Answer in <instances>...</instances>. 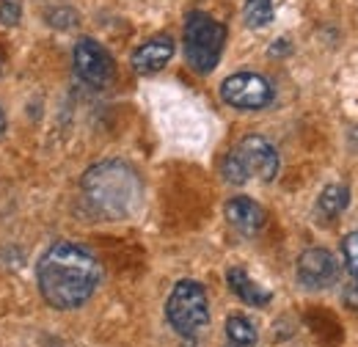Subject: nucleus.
Masks as SVG:
<instances>
[{"label":"nucleus","instance_id":"1","mask_svg":"<svg viewBox=\"0 0 358 347\" xmlns=\"http://www.w3.org/2000/svg\"><path fill=\"white\" fill-rule=\"evenodd\" d=\"M36 278L47 304L69 311L83 306L94 295L102 278V267L89 248L64 240L45 251L36 267Z\"/></svg>","mask_w":358,"mask_h":347},{"label":"nucleus","instance_id":"2","mask_svg":"<svg viewBox=\"0 0 358 347\" xmlns=\"http://www.w3.org/2000/svg\"><path fill=\"white\" fill-rule=\"evenodd\" d=\"M80 187H83V196H86L91 210L108 220L133 215L135 207L141 204V196H143L138 174L122 160H102V163L91 166L89 171L83 174Z\"/></svg>","mask_w":358,"mask_h":347},{"label":"nucleus","instance_id":"3","mask_svg":"<svg viewBox=\"0 0 358 347\" xmlns=\"http://www.w3.org/2000/svg\"><path fill=\"white\" fill-rule=\"evenodd\" d=\"M226 28L204 11H193L185 22V58L193 72L210 75L224 52Z\"/></svg>","mask_w":358,"mask_h":347},{"label":"nucleus","instance_id":"4","mask_svg":"<svg viewBox=\"0 0 358 347\" xmlns=\"http://www.w3.org/2000/svg\"><path fill=\"white\" fill-rule=\"evenodd\" d=\"M166 317L179 337H199L210 325V301L199 281H179L169 295Z\"/></svg>","mask_w":358,"mask_h":347},{"label":"nucleus","instance_id":"5","mask_svg":"<svg viewBox=\"0 0 358 347\" xmlns=\"http://www.w3.org/2000/svg\"><path fill=\"white\" fill-rule=\"evenodd\" d=\"M221 97L237 111H262L273 102V86L257 72H237L221 83Z\"/></svg>","mask_w":358,"mask_h":347},{"label":"nucleus","instance_id":"6","mask_svg":"<svg viewBox=\"0 0 358 347\" xmlns=\"http://www.w3.org/2000/svg\"><path fill=\"white\" fill-rule=\"evenodd\" d=\"M75 72L91 88H108L116 78V64L110 52L94 39H80L72 50Z\"/></svg>","mask_w":358,"mask_h":347},{"label":"nucleus","instance_id":"7","mask_svg":"<svg viewBox=\"0 0 358 347\" xmlns=\"http://www.w3.org/2000/svg\"><path fill=\"white\" fill-rule=\"evenodd\" d=\"M234 152H237L245 174H248V179L251 176H257L262 182H273L275 179V174H278V152H275V146L270 143L268 138L248 135V138L240 141V146Z\"/></svg>","mask_w":358,"mask_h":347},{"label":"nucleus","instance_id":"8","mask_svg":"<svg viewBox=\"0 0 358 347\" xmlns=\"http://www.w3.org/2000/svg\"><path fill=\"white\" fill-rule=\"evenodd\" d=\"M339 278V264L331 251L325 248H309L298 260V281L309 290H322L331 287Z\"/></svg>","mask_w":358,"mask_h":347},{"label":"nucleus","instance_id":"9","mask_svg":"<svg viewBox=\"0 0 358 347\" xmlns=\"http://www.w3.org/2000/svg\"><path fill=\"white\" fill-rule=\"evenodd\" d=\"M265 218H268L265 210L254 199H248V196H234V199L226 201V220H229V226L237 229L245 237L259 234L262 226H265Z\"/></svg>","mask_w":358,"mask_h":347},{"label":"nucleus","instance_id":"10","mask_svg":"<svg viewBox=\"0 0 358 347\" xmlns=\"http://www.w3.org/2000/svg\"><path fill=\"white\" fill-rule=\"evenodd\" d=\"M171 55H174V39L171 36H155L133 52V69L138 75H155L171 61Z\"/></svg>","mask_w":358,"mask_h":347},{"label":"nucleus","instance_id":"11","mask_svg":"<svg viewBox=\"0 0 358 347\" xmlns=\"http://www.w3.org/2000/svg\"><path fill=\"white\" fill-rule=\"evenodd\" d=\"M226 281H229L231 292H234L243 304H248V306L270 304V292L268 290H262L257 281H251V278H248V273H245L243 267H231V270L226 273Z\"/></svg>","mask_w":358,"mask_h":347},{"label":"nucleus","instance_id":"12","mask_svg":"<svg viewBox=\"0 0 358 347\" xmlns=\"http://www.w3.org/2000/svg\"><path fill=\"white\" fill-rule=\"evenodd\" d=\"M348 204H350V190H348L345 185H328V187L320 193L317 210L325 218H336L339 213H345Z\"/></svg>","mask_w":358,"mask_h":347},{"label":"nucleus","instance_id":"13","mask_svg":"<svg viewBox=\"0 0 358 347\" xmlns=\"http://www.w3.org/2000/svg\"><path fill=\"white\" fill-rule=\"evenodd\" d=\"M226 337H229L231 345L237 347L257 345V328H254V323L248 317H240V314H234V317L226 320Z\"/></svg>","mask_w":358,"mask_h":347},{"label":"nucleus","instance_id":"14","mask_svg":"<svg viewBox=\"0 0 358 347\" xmlns=\"http://www.w3.org/2000/svg\"><path fill=\"white\" fill-rule=\"evenodd\" d=\"M245 22L251 28H265L273 22V0H245Z\"/></svg>","mask_w":358,"mask_h":347},{"label":"nucleus","instance_id":"15","mask_svg":"<svg viewBox=\"0 0 358 347\" xmlns=\"http://www.w3.org/2000/svg\"><path fill=\"white\" fill-rule=\"evenodd\" d=\"M342 257H345L348 273L358 281V232L348 234V237L342 240Z\"/></svg>","mask_w":358,"mask_h":347},{"label":"nucleus","instance_id":"16","mask_svg":"<svg viewBox=\"0 0 358 347\" xmlns=\"http://www.w3.org/2000/svg\"><path fill=\"white\" fill-rule=\"evenodd\" d=\"M224 176H226V182H231V185H243V182H248V174H245V169H243L237 152H229V155L224 157Z\"/></svg>","mask_w":358,"mask_h":347},{"label":"nucleus","instance_id":"17","mask_svg":"<svg viewBox=\"0 0 358 347\" xmlns=\"http://www.w3.org/2000/svg\"><path fill=\"white\" fill-rule=\"evenodd\" d=\"M22 17V3L20 0H0V22L3 25H17Z\"/></svg>","mask_w":358,"mask_h":347},{"label":"nucleus","instance_id":"18","mask_svg":"<svg viewBox=\"0 0 358 347\" xmlns=\"http://www.w3.org/2000/svg\"><path fill=\"white\" fill-rule=\"evenodd\" d=\"M345 304L350 306V309H358V281L353 284V287L345 290Z\"/></svg>","mask_w":358,"mask_h":347},{"label":"nucleus","instance_id":"19","mask_svg":"<svg viewBox=\"0 0 358 347\" xmlns=\"http://www.w3.org/2000/svg\"><path fill=\"white\" fill-rule=\"evenodd\" d=\"M6 130V113H3V108H0V135Z\"/></svg>","mask_w":358,"mask_h":347},{"label":"nucleus","instance_id":"20","mask_svg":"<svg viewBox=\"0 0 358 347\" xmlns=\"http://www.w3.org/2000/svg\"><path fill=\"white\" fill-rule=\"evenodd\" d=\"M226 347H237V345H231V342H229V345H226Z\"/></svg>","mask_w":358,"mask_h":347}]
</instances>
